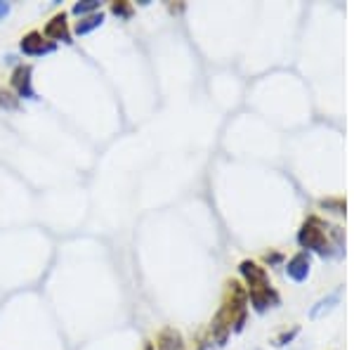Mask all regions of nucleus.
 <instances>
[{"label": "nucleus", "instance_id": "nucleus-14", "mask_svg": "<svg viewBox=\"0 0 354 350\" xmlns=\"http://www.w3.org/2000/svg\"><path fill=\"white\" fill-rule=\"evenodd\" d=\"M300 334V326H293V329L290 331H281V334H279L277 338H274V346L277 348H281V346H288L290 341H293L295 336Z\"/></svg>", "mask_w": 354, "mask_h": 350}, {"label": "nucleus", "instance_id": "nucleus-1", "mask_svg": "<svg viewBox=\"0 0 354 350\" xmlns=\"http://www.w3.org/2000/svg\"><path fill=\"white\" fill-rule=\"evenodd\" d=\"M245 306H248V294L239 282H227V294L222 301V308L210 322V334L213 341L222 348L227 343L232 331H241L245 322Z\"/></svg>", "mask_w": 354, "mask_h": 350}, {"label": "nucleus", "instance_id": "nucleus-2", "mask_svg": "<svg viewBox=\"0 0 354 350\" xmlns=\"http://www.w3.org/2000/svg\"><path fill=\"white\" fill-rule=\"evenodd\" d=\"M298 244L307 251H317L319 256L330 258L340 254L342 249V232L340 227H333L328 222H324L322 218L312 216L302 222L298 232Z\"/></svg>", "mask_w": 354, "mask_h": 350}, {"label": "nucleus", "instance_id": "nucleus-4", "mask_svg": "<svg viewBox=\"0 0 354 350\" xmlns=\"http://www.w3.org/2000/svg\"><path fill=\"white\" fill-rule=\"evenodd\" d=\"M10 90L19 97V100H38L36 90H33V69L31 64H17L12 76H10Z\"/></svg>", "mask_w": 354, "mask_h": 350}, {"label": "nucleus", "instance_id": "nucleus-7", "mask_svg": "<svg viewBox=\"0 0 354 350\" xmlns=\"http://www.w3.org/2000/svg\"><path fill=\"white\" fill-rule=\"evenodd\" d=\"M310 270H312L310 254H307V251H300V254H295L288 261L286 274H288L290 279H293V282H305V279L310 277Z\"/></svg>", "mask_w": 354, "mask_h": 350}, {"label": "nucleus", "instance_id": "nucleus-15", "mask_svg": "<svg viewBox=\"0 0 354 350\" xmlns=\"http://www.w3.org/2000/svg\"><path fill=\"white\" fill-rule=\"evenodd\" d=\"M322 209H333L335 213H345V202L342 199H322Z\"/></svg>", "mask_w": 354, "mask_h": 350}, {"label": "nucleus", "instance_id": "nucleus-11", "mask_svg": "<svg viewBox=\"0 0 354 350\" xmlns=\"http://www.w3.org/2000/svg\"><path fill=\"white\" fill-rule=\"evenodd\" d=\"M95 12H102V3L100 0H78L73 5V15L81 19V17H88V15H95Z\"/></svg>", "mask_w": 354, "mask_h": 350}, {"label": "nucleus", "instance_id": "nucleus-17", "mask_svg": "<svg viewBox=\"0 0 354 350\" xmlns=\"http://www.w3.org/2000/svg\"><path fill=\"white\" fill-rule=\"evenodd\" d=\"M145 350H156V348H153V343H147V346H145Z\"/></svg>", "mask_w": 354, "mask_h": 350}, {"label": "nucleus", "instance_id": "nucleus-3", "mask_svg": "<svg viewBox=\"0 0 354 350\" xmlns=\"http://www.w3.org/2000/svg\"><path fill=\"white\" fill-rule=\"evenodd\" d=\"M239 272H241V277L245 279V284H248L245 286V294H248L250 306L258 310V313H265V310L279 306L281 298H279L277 289L272 286L270 274H267L265 268L258 265L255 261H241Z\"/></svg>", "mask_w": 354, "mask_h": 350}, {"label": "nucleus", "instance_id": "nucleus-12", "mask_svg": "<svg viewBox=\"0 0 354 350\" xmlns=\"http://www.w3.org/2000/svg\"><path fill=\"white\" fill-rule=\"evenodd\" d=\"M19 97H17L10 88H0V109H5V112H15V109H19Z\"/></svg>", "mask_w": 354, "mask_h": 350}, {"label": "nucleus", "instance_id": "nucleus-16", "mask_svg": "<svg viewBox=\"0 0 354 350\" xmlns=\"http://www.w3.org/2000/svg\"><path fill=\"white\" fill-rule=\"evenodd\" d=\"M10 10H12V5L5 3V0H0V19H5V17L10 15Z\"/></svg>", "mask_w": 354, "mask_h": 350}, {"label": "nucleus", "instance_id": "nucleus-10", "mask_svg": "<svg viewBox=\"0 0 354 350\" xmlns=\"http://www.w3.org/2000/svg\"><path fill=\"white\" fill-rule=\"evenodd\" d=\"M340 296H342V289H335L333 294H328L326 298H322V301H319L317 306L310 310V317L317 320V317H322L324 313H330V310H333L340 303Z\"/></svg>", "mask_w": 354, "mask_h": 350}, {"label": "nucleus", "instance_id": "nucleus-6", "mask_svg": "<svg viewBox=\"0 0 354 350\" xmlns=\"http://www.w3.org/2000/svg\"><path fill=\"white\" fill-rule=\"evenodd\" d=\"M43 36L48 38L50 43H66V45H71V28H68V21H66V12H57L53 19L45 24L43 28Z\"/></svg>", "mask_w": 354, "mask_h": 350}, {"label": "nucleus", "instance_id": "nucleus-8", "mask_svg": "<svg viewBox=\"0 0 354 350\" xmlns=\"http://www.w3.org/2000/svg\"><path fill=\"white\" fill-rule=\"evenodd\" d=\"M153 348H156V350H187L185 348V338H182V334L175 329V326H165V329L158 331Z\"/></svg>", "mask_w": 354, "mask_h": 350}, {"label": "nucleus", "instance_id": "nucleus-13", "mask_svg": "<svg viewBox=\"0 0 354 350\" xmlns=\"http://www.w3.org/2000/svg\"><path fill=\"white\" fill-rule=\"evenodd\" d=\"M135 12L133 3H128V0H113L111 3V15H116L118 19H130Z\"/></svg>", "mask_w": 354, "mask_h": 350}, {"label": "nucleus", "instance_id": "nucleus-5", "mask_svg": "<svg viewBox=\"0 0 354 350\" xmlns=\"http://www.w3.org/2000/svg\"><path fill=\"white\" fill-rule=\"evenodd\" d=\"M19 48H21V53L28 55V57H41V55L55 53L57 45H55V43H50L41 31H28L26 36H21Z\"/></svg>", "mask_w": 354, "mask_h": 350}, {"label": "nucleus", "instance_id": "nucleus-9", "mask_svg": "<svg viewBox=\"0 0 354 350\" xmlns=\"http://www.w3.org/2000/svg\"><path fill=\"white\" fill-rule=\"evenodd\" d=\"M102 24H104V12H95V15H88V17H81L73 26V33L76 36H88V33L97 31Z\"/></svg>", "mask_w": 354, "mask_h": 350}]
</instances>
